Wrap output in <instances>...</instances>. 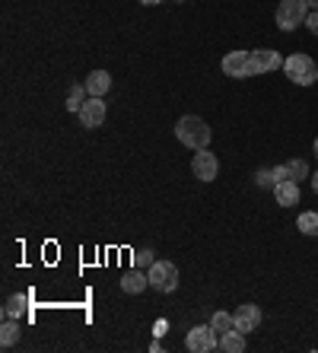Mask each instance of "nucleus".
Returning <instances> with one entry per match:
<instances>
[{
	"label": "nucleus",
	"instance_id": "obj_5",
	"mask_svg": "<svg viewBox=\"0 0 318 353\" xmlns=\"http://www.w3.org/2000/svg\"><path fill=\"white\" fill-rule=\"evenodd\" d=\"M185 347L191 353H210L220 347V337H217V331H213L210 325H195L185 337Z\"/></svg>",
	"mask_w": 318,
	"mask_h": 353
},
{
	"label": "nucleus",
	"instance_id": "obj_2",
	"mask_svg": "<svg viewBox=\"0 0 318 353\" xmlns=\"http://www.w3.org/2000/svg\"><path fill=\"white\" fill-rule=\"evenodd\" d=\"M309 0H280L277 7V26L284 29V32H293V29H299V26H306V17H309Z\"/></svg>",
	"mask_w": 318,
	"mask_h": 353
},
{
	"label": "nucleus",
	"instance_id": "obj_7",
	"mask_svg": "<svg viewBox=\"0 0 318 353\" xmlns=\"http://www.w3.org/2000/svg\"><path fill=\"white\" fill-rule=\"evenodd\" d=\"M191 172L201 181H213L217 172H220V159L207 153V150H195V159H191Z\"/></svg>",
	"mask_w": 318,
	"mask_h": 353
},
{
	"label": "nucleus",
	"instance_id": "obj_21",
	"mask_svg": "<svg viewBox=\"0 0 318 353\" xmlns=\"http://www.w3.org/2000/svg\"><path fill=\"white\" fill-rule=\"evenodd\" d=\"M286 165V179H293V181H302V179H309V165L302 163V159H290Z\"/></svg>",
	"mask_w": 318,
	"mask_h": 353
},
{
	"label": "nucleus",
	"instance_id": "obj_19",
	"mask_svg": "<svg viewBox=\"0 0 318 353\" xmlns=\"http://www.w3.org/2000/svg\"><path fill=\"white\" fill-rule=\"evenodd\" d=\"M296 230H299L302 236H318V214H315V210H306V214H299V220H296Z\"/></svg>",
	"mask_w": 318,
	"mask_h": 353
},
{
	"label": "nucleus",
	"instance_id": "obj_18",
	"mask_svg": "<svg viewBox=\"0 0 318 353\" xmlns=\"http://www.w3.org/2000/svg\"><path fill=\"white\" fill-rule=\"evenodd\" d=\"M86 83H77V86H70V96H67V112H74V115H80L83 102H86Z\"/></svg>",
	"mask_w": 318,
	"mask_h": 353
},
{
	"label": "nucleus",
	"instance_id": "obj_10",
	"mask_svg": "<svg viewBox=\"0 0 318 353\" xmlns=\"http://www.w3.org/2000/svg\"><path fill=\"white\" fill-rule=\"evenodd\" d=\"M232 321H236V328L242 331V334H248V331H255L258 325H261V309H258L255 303H245L232 312Z\"/></svg>",
	"mask_w": 318,
	"mask_h": 353
},
{
	"label": "nucleus",
	"instance_id": "obj_9",
	"mask_svg": "<svg viewBox=\"0 0 318 353\" xmlns=\"http://www.w3.org/2000/svg\"><path fill=\"white\" fill-rule=\"evenodd\" d=\"M223 74L236 77V80L252 77V61H248V51H229L226 58H223Z\"/></svg>",
	"mask_w": 318,
	"mask_h": 353
},
{
	"label": "nucleus",
	"instance_id": "obj_3",
	"mask_svg": "<svg viewBox=\"0 0 318 353\" xmlns=\"http://www.w3.org/2000/svg\"><path fill=\"white\" fill-rule=\"evenodd\" d=\"M284 74L296 83V86H312L318 80V64L309 54H293L284 61Z\"/></svg>",
	"mask_w": 318,
	"mask_h": 353
},
{
	"label": "nucleus",
	"instance_id": "obj_11",
	"mask_svg": "<svg viewBox=\"0 0 318 353\" xmlns=\"http://www.w3.org/2000/svg\"><path fill=\"white\" fill-rule=\"evenodd\" d=\"M150 287V277L140 268H134V271H128L121 277V293H131V296H137V293H143V290Z\"/></svg>",
	"mask_w": 318,
	"mask_h": 353
},
{
	"label": "nucleus",
	"instance_id": "obj_20",
	"mask_svg": "<svg viewBox=\"0 0 318 353\" xmlns=\"http://www.w3.org/2000/svg\"><path fill=\"white\" fill-rule=\"evenodd\" d=\"M210 328L217 331V337H220V334H226V331L236 328V321H232V315H229V312H213Z\"/></svg>",
	"mask_w": 318,
	"mask_h": 353
},
{
	"label": "nucleus",
	"instance_id": "obj_1",
	"mask_svg": "<svg viewBox=\"0 0 318 353\" xmlns=\"http://www.w3.org/2000/svg\"><path fill=\"white\" fill-rule=\"evenodd\" d=\"M175 137H179L188 150H207V143H210V128H207L204 118L185 115L175 124Z\"/></svg>",
	"mask_w": 318,
	"mask_h": 353
},
{
	"label": "nucleus",
	"instance_id": "obj_17",
	"mask_svg": "<svg viewBox=\"0 0 318 353\" xmlns=\"http://www.w3.org/2000/svg\"><path fill=\"white\" fill-rule=\"evenodd\" d=\"M19 321L17 319H3V328H0V347H13L19 341Z\"/></svg>",
	"mask_w": 318,
	"mask_h": 353
},
{
	"label": "nucleus",
	"instance_id": "obj_4",
	"mask_svg": "<svg viewBox=\"0 0 318 353\" xmlns=\"http://www.w3.org/2000/svg\"><path fill=\"white\" fill-rule=\"evenodd\" d=\"M147 277H150V290H156V293H172L179 287V268L172 261H156L147 271Z\"/></svg>",
	"mask_w": 318,
	"mask_h": 353
},
{
	"label": "nucleus",
	"instance_id": "obj_12",
	"mask_svg": "<svg viewBox=\"0 0 318 353\" xmlns=\"http://www.w3.org/2000/svg\"><path fill=\"white\" fill-rule=\"evenodd\" d=\"M274 197H277V204H280V207H293V204H299V181H293V179L280 181L277 188H274Z\"/></svg>",
	"mask_w": 318,
	"mask_h": 353
},
{
	"label": "nucleus",
	"instance_id": "obj_15",
	"mask_svg": "<svg viewBox=\"0 0 318 353\" xmlns=\"http://www.w3.org/2000/svg\"><path fill=\"white\" fill-rule=\"evenodd\" d=\"M29 312V296L26 293H17V296H10L7 305H3V319H23V315Z\"/></svg>",
	"mask_w": 318,
	"mask_h": 353
},
{
	"label": "nucleus",
	"instance_id": "obj_23",
	"mask_svg": "<svg viewBox=\"0 0 318 353\" xmlns=\"http://www.w3.org/2000/svg\"><path fill=\"white\" fill-rule=\"evenodd\" d=\"M306 29H309L312 35H318V10H312L309 17H306Z\"/></svg>",
	"mask_w": 318,
	"mask_h": 353
},
{
	"label": "nucleus",
	"instance_id": "obj_26",
	"mask_svg": "<svg viewBox=\"0 0 318 353\" xmlns=\"http://www.w3.org/2000/svg\"><path fill=\"white\" fill-rule=\"evenodd\" d=\"M309 10H318V0H309Z\"/></svg>",
	"mask_w": 318,
	"mask_h": 353
},
{
	"label": "nucleus",
	"instance_id": "obj_6",
	"mask_svg": "<svg viewBox=\"0 0 318 353\" xmlns=\"http://www.w3.org/2000/svg\"><path fill=\"white\" fill-rule=\"evenodd\" d=\"M248 61H252V77L270 74V70L284 67V58H280V51H270V48H255V51H248Z\"/></svg>",
	"mask_w": 318,
	"mask_h": 353
},
{
	"label": "nucleus",
	"instance_id": "obj_28",
	"mask_svg": "<svg viewBox=\"0 0 318 353\" xmlns=\"http://www.w3.org/2000/svg\"><path fill=\"white\" fill-rule=\"evenodd\" d=\"M175 3H181V0H175Z\"/></svg>",
	"mask_w": 318,
	"mask_h": 353
},
{
	"label": "nucleus",
	"instance_id": "obj_16",
	"mask_svg": "<svg viewBox=\"0 0 318 353\" xmlns=\"http://www.w3.org/2000/svg\"><path fill=\"white\" fill-rule=\"evenodd\" d=\"M217 350H223V353H242L245 350V334L239 328L220 334V347H217Z\"/></svg>",
	"mask_w": 318,
	"mask_h": 353
},
{
	"label": "nucleus",
	"instance_id": "obj_27",
	"mask_svg": "<svg viewBox=\"0 0 318 353\" xmlns=\"http://www.w3.org/2000/svg\"><path fill=\"white\" fill-rule=\"evenodd\" d=\"M312 150H315V159H318V137H315V147H312Z\"/></svg>",
	"mask_w": 318,
	"mask_h": 353
},
{
	"label": "nucleus",
	"instance_id": "obj_13",
	"mask_svg": "<svg viewBox=\"0 0 318 353\" xmlns=\"http://www.w3.org/2000/svg\"><path fill=\"white\" fill-rule=\"evenodd\" d=\"M108 90H112V74H108V70H92V74L86 77V92H90V96H106Z\"/></svg>",
	"mask_w": 318,
	"mask_h": 353
},
{
	"label": "nucleus",
	"instance_id": "obj_22",
	"mask_svg": "<svg viewBox=\"0 0 318 353\" xmlns=\"http://www.w3.org/2000/svg\"><path fill=\"white\" fill-rule=\"evenodd\" d=\"M156 264V255L153 252H150V248H140V252H134V268H140V271H143V268H153Z\"/></svg>",
	"mask_w": 318,
	"mask_h": 353
},
{
	"label": "nucleus",
	"instance_id": "obj_14",
	"mask_svg": "<svg viewBox=\"0 0 318 353\" xmlns=\"http://www.w3.org/2000/svg\"><path fill=\"white\" fill-rule=\"evenodd\" d=\"M255 181H258V188H277L280 181H286V165H274V169H258Z\"/></svg>",
	"mask_w": 318,
	"mask_h": 353
},
{
	"label": "nucleus",
	"instance_id": "obj_24",
	"mask_svg": "<svg viewBox=\"0 0 318 353\" xmlns=\"http://www.w3.org/2000/svg\"><path fill=\"white\" fill-rule=\"evenodd\" d=\"M143 7H156V3H163V0H140Z\"/></svg>",
	"mask_w": 318,
	"mask_h": 353
},
{
	"label": "nucleus",
	"instance_id": "obj_25",
	"mask_svg": "<svg viewBox=\"0 0 318 353\" xmlns=\"http://www.w3.org/2000/svg\"><path fill=\"white\" fill-rule=\"evenodd\" d=\"M312 188H315V191H318V172H315V175H312Z\"/></svg>",
	"mask_w": 318,
	"mask_h": 353
},
{
	"label": "nucleus",
	"instance_id": "obj_8",
	"mask_svg": "<svg viewBox=\"0 0 318 353\" xmlns=\"http://www.w3.org/2000/svg\"><path fill=\"white\" fill-rule=\"evenodd\" d=\"M80 124L83 128H102V124H106V102H102V96H90L83 102Z\"/></svg>",
	"mask_w": 318,
	"mask_h": 353
}]
</instances>
